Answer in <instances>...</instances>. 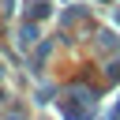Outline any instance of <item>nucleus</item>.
Wrapping results in <instances>:
<instances>
[{
	"label": "nucleus",
	"mask_w": 120,
	"mask_h": 120,
	"mask_svg": "<svg viewBox=\"0 0 120 120\" xmlns=\"http://www.w3.org/2000/svg\"><path fill=\"white\" fill-rule=\"evenodd\" d=\"M11 120H19V116H11Z\"/></svg>",
	"instance_id": "nucleus-1"
}]
</instances>
